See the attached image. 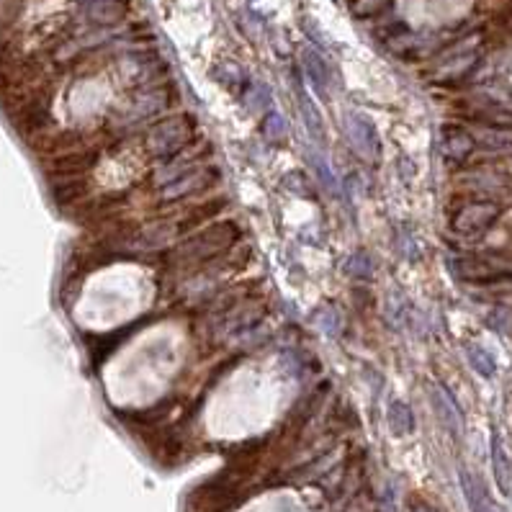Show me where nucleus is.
<instances>
[{"label":"nucleus","mask_w":512,"mask_h":512,"mask_svg":"<svg viewBox=\"0 0 512 512\" xmlns=\"http://www.w3.org/2000/svg\"><path fill=\"white\" fill-rule=\"evenodd\" d=\"M235 224H222V227L206 229L204 235H199L196 240H188L186 245H181L175 250V258H181L178 263H201V260L214 258L217 253H222L229 242L235 240Z\"/></svg>","instance_id":"obj_1"},{"label":"nucleus","mask_w":512,"mask_h":512,"mask_svg":"<svg viewBox=\"0 0 512 512\" xmlns=\"http://www.w3.org/2000/svg\"><path fill=\"white\" fill-rule=\"evenodd\" d=\"M188 139H191V129H188L186 119H170L163 121L155 132L150 134V152L157 157H168L173 152L183 150Z\"/></svg>","instance_id":"obj_2"},{"label":"nucleus","mask_w":512,"mask_h":512,"mask_svg":"<svg viewBox=\"0 0 512 512\" xmlns=\"http://www.w3.org/2000/svg\"><path fill=\"white\" fill-rule=\"evenodd\" d=\"M348 134H350V142L356 145V150L361 152V155H368V157L376 155V150H379V137H376V129L371 127L363 116H350Z\"/></svg>","instance_id":"obj_3"},{"label":"nucleus","mask_w":512,"mask_h":512,"mask_svg":"<svg viewBox=\"0 0 512 512\" xmlns=\"http://www.w3.org/2000/svg\"><path fill=\"white\" fill-rule=\"evenodd\" d=\"M386 422H389L392 433H397V435H407V433H412V428H415V420H412L410 407L402 402H392L389 407H386Z\"/></svg>","instance_id":"obj_4"},{"label":"nucleus","mask_w":512,"mask_h":512,"mask_svg":"<svg viewBox=\"0 0 512 512\" xmlns=\"http://www.w3.org/2000/svg\"><path fill=\"white\" fill-rule=\"evenodd\" d=\"M461 482H464V494H466V502H469L471 512H492L487 497H484L482 489H479V484H476L469 474L461 476Z\"/></svg>","instance_id":"obj_5"},{"label":"nucleus","mask_w":512,"mask_h":512,"mask_svg":"<svg viewBox=\"0 0 512 512\" xmlns=\"http://www.w3.org/2000/svg\"><path fill=\"white\" fill-rule=\"evenodd\" d=\"M302 109H304V114H307V116H304V121H307L309 132L320 137V134H322V124H320V121H317V109H314V106L307 101V98H302Z\"/></svg>","instance_id":"obj_6"},{"label":"nucleus","mask_w":512,"mask_h":512,"mask_svg":"<svg viewBox=\"0 0 512 512\" xmlns=\"http://www.w3.org/2000/svg\"><path fill=\"white\" fill-rule=\"evenodd\" d=\"M494 466H497V476H500V484H502V489H510L507 487V466H505V458H502V451H500V446H494Z\"/></svg>","instance_id":"obj_7"}]
</instances>
